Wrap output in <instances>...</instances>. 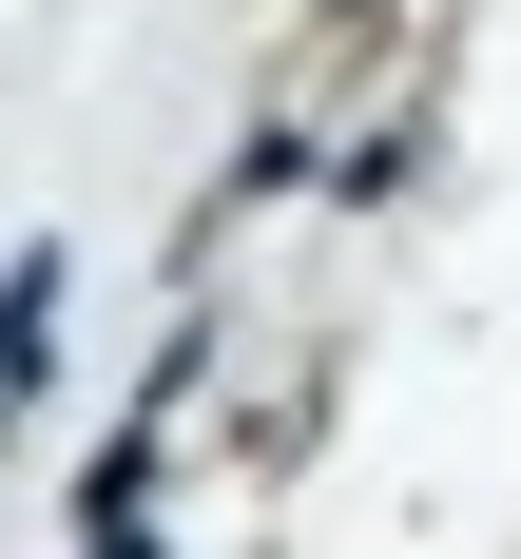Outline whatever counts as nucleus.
Wrapping results in <instances>:
<instances>
[{"label": "nucleus", "instance_id": "1", "mask_svg": "<svg viewBox=\"0 0 521 559\" xmlns=\"http://www.w3.org/2000/svg\"><path fill=\"white\" fill-rule=\"evenodd\" d=\"M58 289H78V251H58V231H39V251L0 271V405H20V386H39V367H58Z\"/></svg>", "mask_w": 521, "mask_h": 559}]
</instances>
